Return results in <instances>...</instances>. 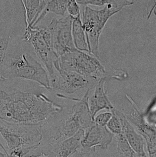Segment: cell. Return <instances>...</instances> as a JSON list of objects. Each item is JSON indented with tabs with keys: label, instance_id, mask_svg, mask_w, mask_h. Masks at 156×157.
Masks as SVG:
<instances>
[{
	"label": "cell",
	"instance_id": "6da1fadb",
	"mask_svg": "<svg viewBox=\"0 0 156 157\" xmlns=\"http://www.w3.org/2000/svg\"><path fill=\"white\" fill-rule=\"evenodd\" d=\"M44 94L0 91V120L16 123L41 124L62 111Z\"/></svg>",
	"mask_w": 156,
	"mask_h": 157
},
{
	"label": "cell",
	"instance_id": "7a4b0ae2",
	"mask_svg": "<svg viewBox=\"0 0 156 157\" xmlns=\"http://www.w3.org/2000/svg\"><path fill=\"white\" fill-rule=\"evenodd\" d=\"M129 0H111L110 2L100 10L85 6L82 14V27L89 47V52L100 59L99 40L106 23L111 17L126 6L134 4Z\"/></svg>",
	"mask_w": 156,
	"mask_h": 157
},
{
	"label": "cell",
	"instance_id": "3957f363",
	"mask_svg": "<svg viewBox=\"0 0 156 157\" xmlns=\"http://www.w3.org/2000/svg\"><path fill=\"white\" fill-rule=\"evenodd\" d=\"M26 79L51 89L47 71L31 54L23 52L5 59L0 71V80Z\"/></svg>",
	"mask_w": 156,
	"mask_h": 157
},
{
	"label": "cell",
	"instance_id": "277c9868",
	"mask_svg": "<svg viewBox=\"0 0 156 157\" xmlns=\"http://www.w3.org/2000/svg\"><path fill=\"white\" fill-rule=\"evenodd\" d=\"M91 88L88 89L82 99L69 98L63 95V98L75 101L77 103L72 107L70 113L58 130L42 138V144L52 148L60 141L72 136L81 129L85 130L93 122L88 104Z\"/></svg>",
	"mask_w": 156,
	"mask_h": 157
},
{
	"label": "cell",
	"instance_id": "5b68a950",
	"mask_svg": "<svg viewBox=\"0 0 156 157\" xmlns=\"http://www.w3.org/2000/svg\"><path fill=\"white\" fill-rule=\"evenodd\" d=\"M100 60L89 52L75 49L56 58L54 66L55 69L75 72L89 79L98 80L106 74Z\"/></svg>",
	"mask_w": 156,
	"mask_h": 157
},
{
	"label": "cell",
	"instance_id": "8992f818",
	"mask_svg": "<svg viewBox=\"0 0 156 157\" xmlns=\"http://www.w3.org/2000/svg\"><path fill=\"white\" fill-rule=\"evenodd\" d=\"M41 124H24L0 120V134L11 151L34 148L42 141Z\"/></svg>",
	"mask_w": 156,
	"mask_h": 157
},
{
	"label": "cell",
	"instance_id": "52a82bcc",
	"mask_svg": "<svg viewBox=\"0 0 156 157\" xmlns=\"http://www.w3.org/2000/svg\"><path fill=\"white\" fill-rule=\"evenodd\" d=\"M23 40L33 46L36 54L45 67L51 85L56 80L57 72L54 66L56 57L52 48V31L50 26L43 29L28 27Z\"/></svg>",
	"mask_w": 156,
	"mask_h": 157
},
{
	"label": "cell",
	"instance_id": "ba28073f",
	"mask_svg": "<svg viewBox=\"0 0 156 157\" xmlns=\"http://www.w3.org/2000/svg\"><path fill=\"white\" fill-rule=\"evenodd\" d=\"M73 17L70 15L59 20L54 19L49 25L52 31V48L56 58L77 49L72 36Z\"/></svg>",
	"mask_w": 156,
	"mask_h": 157
},
{
	"label": "cell",
	"instance_id": "9c48e42d",
	"mask_svg": "<svg viewBox=\"0 0 156 157\" xmlns=\"http://www.w3.org/2000/svg\"><path fill=\"white\" fill-rule=\"evenodd\" d=\"M125 96L132 104L133 108L132 111L130 113L125 114L126 119L144 139L148 153H155L156 125H152L147 122L144 113L141 112L131 97L128 95Z\"/></svg>",
	"mask_w": 156,
	"mask_h": 157
},
{
	"label": "cell",
	"instance_id": "30bf717a",
	"mask_svg": "<svg viewBox=\"0 0 156 157\" xmlns=\"http://www.w3.org/2000/svg\"><path fill=\"white\" fill-rule=\"evenodd\" d=\"M114 135L106 128L95 124L94 122L84 130L81 147L87 149L96 147L106 150L111 144Z\"/></svg>",
	"mask_w": 156,
	"mask_h": 157
},
{
	"label": "cell",
	"instance_id": "8fae6325",
	"mask_svg": "<svg viewBox=\"0 0 156 157\" xmlns=\"http://www.w3.org/2000/svg\"><path fill=\"white\" fill-rule=\"evenodd\" d=\"M57 72L56 81L51 86V89L61 90L71 94L86 87L89 84V79L71 71L55 68Z\"/></svg>",
	"mask_w": 156,
	"mask_h": 157
},
{
	"label": "cell",
	"instance_id": "7c38bea8",
	"mask_svg": "<svg viewBox=\"0 0 156 157\" xmlns=\"http://www.w3.org/2000/svg\"><path fill=\"white\" fill-rule=\"evenodd\" d=\"M111 111H113L120 119L122 134L134 151L141 157H148L145 149L144 139L126 119L125 113L114 108Z\"/></svg>",
	"mask_w": 156,
	"mask_h": 157
},
{
	"label": "cell",
	"instance_id": "4fadbf2b",
	"mask_svg": "<svg viewBox=\"0 0 156 157\" xmlns=\"http://www.w3.org/2000/svg\"><path fill=\"white\" fill-rule=\"evenodd\" d=\"M107 80V76L99 78L95 85L93 94L90 98L89 97L88 104L93 121L94 117L100 111L103 109L111 111L114 109L105 91V84Z\"/></svg>",
	"mask_w": 156,
	"mask_h": 157
},
{
	"label": "cell",
	"instance_id": "5bb4252c",
	"mask_svg": "<svg viewBox=\"0 0 156 157\" xmlns=\"http://www.w3.org/2000/svg\"><path fill=\"white\" fill-rule=\"evenodd\" d=\"M84 134V129H81L75 135L55 145L52 151L56 157H70L81 146V141Z\"/></svg>",
	"mask_w": 156,
	"mask_h": 157
},
{
	"label": "cell",
	"instance_id": "9a60e30c",
	"mask_svg": "<svg viewBox=\"0 0 156 157\" xmlns=\"http://www.w3.org/2000/svg\"><path fill=\"white\" fill-rule=\"evenodd\" d=\"M72 36L74 46L77 50L81 51L89 52L87 38L82 27L81 16L75 18H73L72 23Z\"/></svg>",
	"mask_w": 156,
	"mask_h": 157
},
{
	"label": "cell",
	"instance_id": "2e32d148",
	"mask_svg": "<svg viewBox=\"0 0 156 157\" xmlns=\"http://www.w3.org/2000/svg\"><path fill=\"white\" fill-rule=\"evenodd\" d=\"M68 0H50L46 6L47 12H51L64 16L67 12Z\"/></svg>",
	"mask_w": 156,
	"mask_h": 157
},
{
	"label": "cell",
	"instance_id": "e0dca14e",
	"mask_svg": "<svg viewBox=\"0 0 156 157\" xmlns=\"http://www.w3.org/2000/svg\"><path fill=\"white\" fill-rule=\"evenodd\" d=\"M113 115L111 118L106 124L108 130L114 135L118 136L122 133V124L118 116L112 111Z\"/></svg>",
	"mask_w": 156,
	"mask_h": 157
},
{
	"label": "cell",
	"instance_id": "ac0fdd59",
	"mask_svg": "<svg viewBox=\"0 0 156 157\" xmlns=\"http://www.w3.org/2000/svg\"><path fill=\"white\" fill-rule=\"evenodd\" d=\"M10 40L11 37L9 36L0 37V71L6 59Z\"/></svg>",
	"mask_w": 156,
	"mask_h": 157
},
{
	"label": "cell",
	"instance_id": "d6986e66",
	"mask_svg": "<svg viewBox=\"0 0 156 157\" xmlns=\"http://www.w3.org/2000/svg\"><path fill=\"white\" fill-rule=\"evenodd\" d=\"M113 115L111 111L102 113L96 115L93 119V122L95 124L99 126H106L108 122L110 121Z\"/></svg>",
	"mask_w": 156,
	"mask_h": 157
},
{
	"label": "cell",
	"instance_id": "ffe728a7",
	"mask_svg": "<svg viewBox=\"0 0 156 157\" xmlns=\"http://www.w3.org/2000/svg\"><path fill=\"white\" fill-rule=\"evenodd\" d=\"M67 11L69 15L73 18L80 15V7L77 0H68L67 6Z\"/></svg>",
	"mask_w": 156,
	"mask_h": 157
},
{
	"label": "cell",
	"instance_id": "44dd1931",
	"mask_svg": "<svg viewBox=\"0 0 156 157\" xmlns=\"http://www.w3.org/2000/svg\"><path fill=\"white\" fill-rule=\"evenodd\" d=\"M79 5L103 6L109 4L111 0H77Z\"/></svg>",
	"mask_w": 156,
	"mask_h": 157
},
{
	"label": "cell",
	"instance_id": "7402d4cb",
	"mask_svg": "<svg viewBox=\"0 0 156 157\" xmlns=\"http://www.w3.org/2000/svg\"><path fill=\"white\" fill-rule=\"evenodd\" d=\"M31 150L30 148H18L12 150L10 154H8L6 150L4 152L6 157H24Z\"/></svg>",
	"mask_w": 156,
	"mask_h": 157
},
{
	"label": "cell",
	"instance_id": "603a6c76",
	"mask_svg": "<svg viewBox=\"0 0 156 157\" xmlns=\"http://www.w3.org/2000/svg\"><path fill=\"white\" fill-rule=\"evenodd\" d=\"M156 0H147L146 11V18L147 20H149L153 13L156 15Z\"/></svg>",
	"mask_w": 156,
	"mask_h": 157
},
{
	"label": "cell",
	"instance_id": "cb8c5ba5",
	"mask_svg": "<svg viewBox=\"0 0 156 157\" xmlns=\"http://www.w3.org/2000/svg\"><path fill=\"white\" fill-rule=\"evenodd\" d=\"M128 77V75L127 73L124 71L123 70H115V71L113 73L110 78H114L115 79H118L119 80H123L126 79Z\"/></svg>",
	"mask_w": 156,
	"mask_h": 157
},
{
	"label": "cell",
	"instance_id": "d4e9b609",
	"mask_svg": "<svg viewBox=\"0 0 156 157\" xmlns=\"http://www.w3.org/2000/svg\"><path fill=\"white\" fill-rule=\"evenodd\" d=\"M5 155L0 151V157H5Z\"/></svg>",
	"mask_w": 156,
	"mask_h": 157
},
{
	"label": "cell",
	"instance_id": "484cf974",
	"mask_svg": "<svg viewBox=\"0 0 156 157\" xmlns=\"http://www.w3.org/2000/svg\"><path fill=\"white\" fill-rule=\"evenodd\" d=\"M50 1V0H45V2H49Z\"/></svg>",
	"mask_w": 156,
	"mask_h": 157
},
{
	"label": "cell",
	"instance_id": "4316f807",
	"mask_svg": "<svg viewBox=\"0 0 156 157\" xmlns=\"http://www.w3.org/2000/svg\"><path fill=\"white\" fill-rule=\"evenodd\" d=\"M132 2H134V0H132Z\"/></svg>",
	"mask_w": 156,
	"mask_h": 157
}]
</instances>
